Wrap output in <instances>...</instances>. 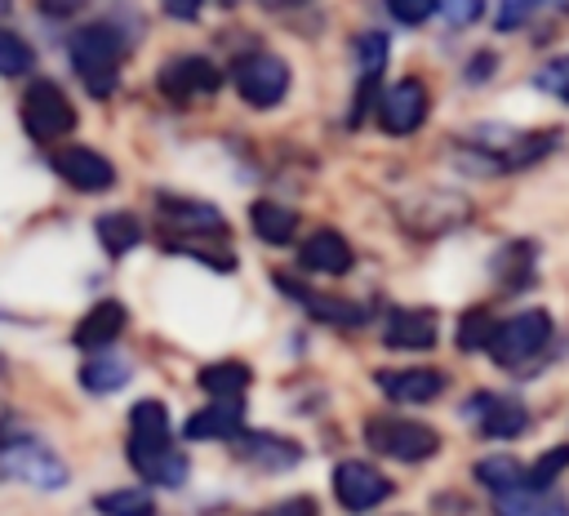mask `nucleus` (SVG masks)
I'll use <instances>...</instances> for the list:
<instances>
[{
  "label": "nucleus",
  "instance_id": "obj_15",
  "mask_svg": "<svg viewBox=\"0 0 569 516\" xmlns=\"http://www.w3.org/2000/svg\"><path fill=\"white\" fill-rule=\"evenodd\" d=\"M53 169H58V178L62 182H71L76 191H107L111 182H116V165L102 156V151H93V147H58L53 151Z\"/></svg>",
  "mask_w": 569,
  "mask_h": 516
},
{
  "label": "nucleus",
  "instance_id": "obj_25",
  "mask_svg": "<svg viewBox=\"0 0 569 516\" xmlns=\"http://www.w3.org/2000/svg\"><path fill=\"white\" fill-rule=\"evenodd\" d=\"M196 383H200L213 400H240V396L249 391L253 374H249V365H240V360H218V365H204Z\"/></svg>",
  "mask_w": 569,
  "mask_h": 516
},
{
  "label": "nucleus",
  "instance_id": "obj_30",
  "mask_svg": "<svg viewBox=\"0 0 569 516\" xmlns=\"http://www.w3.org/2000/svg\"><path fill=\"white\" fill-rule=\"evenodd\" d=\"M93 507L102 516H156V503L142 489H107L93 498Z\"/></svg>",
  "mask_w": 569,
  "mask_h": 516
},
{
  "label": "nucleus",
  "instance_id": "obj_10",
  "mask_svg": "<svg viewBox=\"0 0 569 516\" xmlns=\"http://www.w3.org/2000/svg\"><path fill=\"white\" fill-rule=\"evenodd\" d=\"M427 111H431L427 85L413 80V76H405V80H396L391 89H382V93H378V107H373L382 133H391V138H409V133H418L422 120H427Z\"/></svg>",
  "mask_w": 569,
  "mask_h": 516
},
{
  "label": "nucleus",
  "instance_id": "obj_18",
  "mask_svg": "<svg viewBox=\"0 0 569 516\" xmlns=\"http://www.w3.org/2000/svg\"><path fill=\"white\" fill-rule=\"evenodd\" d=\"M298 262H302V271H316V276H347L351 262H356V254H351V245H347L342 231L316 227V231L298 245Z\"/></svg>",
  "mask_w": 569,
  "mask_h": 516
},
{
  "label": "nucleus",
  "instance_id": "obj_32",
  "mask_svg": "<svg viewBox=\"0 0 569 516\" xmlns=\"http://www.w3.org/2000/svg\"><path fill=\"white\" fill-rule=\"evenodd\" d=\"M560 472H569V445H551L529 463V489H551L560 480Z\"/></svg>",
  "mask_w": 569,
  "mask_h": 516
},
{
  "label": "nucleus",
  "instance_id": "obj_5",
  "mask_svg": "<svg viewBox=\"0 0 569 516\" xmlns=\"http://www.w3.org/2000/svg\"><path fill=\"white\" fill-rule=\"evenodd\" d=\"M365 445L382 458H396V463H427L440 454V431L418 423V418L373 414V418H365Z\"/></svg>",
  "mask_w": 569,
  "mask_h": 516
},
{
  "label": "nucleus",
  "instance_id": "obj_28",
  "mask_svg": "<svg viewBox=\"0 0 569 516\" xmlns=\"http://www.w3.org/2000/svg\"><path fill=\"white\" fill-rule=\"evenodd\" d=\"M551 9H569V0H498L493 27L498 31H520V27H529L533 18H542Z\"/></svg>",
  "mask_w": 569,
  "mask_h": 516
},
{
  "label": "nucleus",
  "instance_id": "obj_2",
  "mask_svg": "<svg viewBox=\"0 0 569 516\" xmlns=\"http://www.w3.org/2000/svg\"><path fill=\"white\" fill-rule=\"evenodd\" d=\"M169 409L164 400L147 396L129 409V463L133 472H142L151 485H164V489H178L187 480V458L173 449L169 440Z\"/></svg>",
  "mask_w": 569,
  "mask_h": 516
},
{
  "label": "nucleus",
  "instance_id": "obj_23",
  "mask_svg": "<svg viewBox=\"0 0 569 516\" xmlns=\"http://www.w3.org/2000/svg\"><path fill=\"white\" fill-rule=\"evenodd\" d=\"M471 476H476L493 498L516 494V489H529V463H520V458H511V454H489V458H480V463L471 467Z\"/></svg>",
  "mask_w": 569,
  "mask_h": 516
},
{
  "label": "nucleus",
  "instance_id": "obj_33",
  "mask_svg": "<svg viewBox=\"0 0 569 516\" xmlns=\"http://www.w3.org/2000/svg\"><path fill=\"white\" fill-rule=\"evenodd\" d=\"M533 89H538V93H551L556 102L569 107V53L547 58V62L533 71Z\"/></svg>",
  "mask_w": 569,
  "mask_h": 516
},
{
  "label": "nucleus",
  "instance_id": "obj_7",
  "mask_svg": "<svg viewBox=\"0 0 569 516\" xmlns=\"http://www.w3.org/2000/svg\"><path fill=\"white\" fill-rule=\"evenodd\" d=\"M18 111H22V129L36 142H58V138H67L76 129V107L53 80H31Z\"/></svg>",
  "mask_w": 569,
  "mask_h": 516
},
{
  "label": "nucleus",
  "instance_id": "obj_9",
  "mask_svg": "<svg viewBox=\"0 0 569 516\" xmlns=\"http://www.w3.org/2000/svg\"><path fill=\"white\" fill-rule=\"evenodd\" d=\"M231 80H236V93L249 102V107H276L284 93H289V62L276 58V53H244L236 67H231Z\"/></svg>",
  "mask_w": 569,
  "mask_h": 516
},
{
  "label": "nucleus",
  "instance_id": "obj_34",
  "mask_svg": "<svg viewBox=\"0 0 569 516\" xmlns=\"http://www.w3.org/2000/svg\"><path fill=\"white\" fill-rule=\"evenodd\" d=\"M356 58H360V80H378L387 67V36L382 31L356 36Z\"/></svg>",
  "mask_w": 569,
  "mask_h": 516
},
{
  "label": "nucleus",
  "instance_id": "obj_11",
  "mask_svg": "<svg viewBox=\"0 0 569 516\" xmlns=\"http://www.w3.org/2000/svg\"><path fill=\"white\" fill-rule=\"evenodd\" d=\"M391 489H396L391 476H382L373 463L347 458V463L333 467V498H338V507H347V512H369V507L387 503Z\"/></svg>",
  "mask_w": 569,
  "mask_h": 516
},
{
  "label": "nucleus",
  "instance_id": "obj_4",
  "mask_svg": "<svg viewBox=\"0 0 569 516\" xmlns=\"http://www.w3.org/2000/svg\"><path fill=\"white\" fill-rule=\"evenodd\" d=\"M71 67L76 76L84 80V89L93 98H107L116 93V80H120V62H124V40L111 22H84L76 36H71Z\"/></svg>",
  "mask_w": 569,
  "mask_h": 516
},
{
  "label": "nucleus",
  "instance_id": "obj_22",
  "mask_svg": "<svg viewBox=\"0 0 569 516\" xmlns=\"http://www.w3.org/2000/svg\"><path fill=\"white\" fill-rule=\"evenodd\" d=\"M240 454L249 463L267 467V472H284V467H293L302 458V445H293V440H284L276 431H240Z\"/></svg>",
  "mask_w": 569,
  "mask_h": 516
},
{
  "label": "nucleus",
  "instance_id": "obj_39",
  "mask_svg": "<svg viewBox=\"0 0 569 516\" xmlns=\"http://www.w3.org/2000/svg\"><path fill=\"white\" fill-rule=\"evenodd\" d=\"M258 516H320V507H316V498H307V494H298V498H284V503H271L267 512H258Z\"/></svg>",
  "mask_w": 569,
  "mask_h": 516
},
{
  "label": "nucleus",
  "instance_id": "obj_35",
  "mask_svg": "<svg viewBox=\"0 0 569 516\" xmlns=\"http://www.w3.org/2000/svg\"><path fill=\"white\" fill-rule=\"evenodd\" d=\"M31 71V44L18 31L0 27V76H27Z\"/></svg>",
  "mask_w": 569,
  "mask_h": 516
},
{
  "label": "nucleus",
  "instance_id": "obj_19",
  "mask_svg": "<svg viewBox=\"0 0 569 516\" xmlns=\"http://www.w3.org/2000/svg\"><path fill=\"white\" fill-rule=\"evenodd\" d=\"M493 280L502 294H520L538 280V245L533 240H507L493 254Z\"/></svg>",
  "mask_w": 569,
  "mask_h": 516
},
{
  "label": "nucleus",
  "instance_id": "obj_17",
  "mask_svg": "<svg viewBox=\"0 0 569 516\" xmlns=\"http://www.w3.org/2000/svg\"><path fill=\"white\" fill-rule=\"evenodd\" d=\"M156 205H160L164 222L178 227V236H204V240H209V236H227V218H222V209H213V205H204V200H187V196H169V191H160Z\"/></svg>",
  "mask_w": 569,
  "mask_h": 516
},
{
  "label": "nucleus",
  "instance_id": "obj_12",
  "mask_svg": "<svg viewBox=\"0 0 569 516\" xmlns=\"http://www.w3.org/2000/svg\"><path fill=\"white\" fill-rule=\"evenodd\" d=\"M276 285H280L298 307H307V316L320 320V325L356 329V325L369 320V307H365V302H351V298H338V294H316V289H307V285L293 280V276H276Z\"/></svg>",
  "mask_w": 569,
  "mask_h": 516
},
{
  "label": "nucleus",
  "instance_id": "obj_13",
  "mask_svg": "<svg viewBox=\"0 0 569 516\" xmlns=\"http://www.w3.org/2000/svg\"><path fill=\"white\" fill-rule=\"evenodd\" d=\"M382 343L391 351H431L440 343V316L431 307H391L382 320Z\"/></svg>",
  "mask_w": 569,
  "mask_h": 516
},
{
  "label": "nucleus",
  "instance_id": "obj_36",
  "mask_svg": "<svg viewBox=\"0 0 569 516\" xmlns=\"http://www.w3.org/2000/svg\"><path fill=\"white\" fill-rule=\"evenodd\" d=\"M382 4H387L391 18L405 22V27H422L431 13H440V0H382Z\"/></svg>",
  "mask_w": 569,
  "mask_h": 516
},
{
  "label": "nucleus",
  "instance_id": "obj_16",
  "mask_svg": "<svg viewBox=\"0 0 569 516\" xmlns=\"http://www.w3.org/2000/svg\"><path fill=\"white\" fill-rule=\"evenodd\" d=\"M218 85H222V71L200 53H187L160 67V89L178 102H187L191 93H218Z\"/></svg>",
  "mask_w": 569,
  "mask_h": 516
},
{
  "label": "nucleus",
  "instance_id": "obj_8",
  "mask_svg": "<svg viewBox=\"0 0 569 516\" xmlns=\"http://www.w3.org/2000/svg\"><path fill=\"white\" fill-rule=\"evenodd\" d=\"M0 467L9 476H22L27 485H40V489L67 485V463L49 445H40L36 436H0Z\"/></svg>",
  "mask_w": 569,
  "mask_h": 516
},
{
  "label": "nucleus",
  "instance_id": "obj_24",
  "mask_svg": "<svg viewBox=\"0 0 569 516\" xmlns=\"http://www.w3.org/2000/svg\"><path fill=\"white\" fill-rule=\"evenodd\" d=\"M493 516H569V498L551 489H516L493 498Z\"/></svg>",
  "mask_w": 569,
  "mask_h": 516
},
{
  "label": "nucleus",
  "instance_id": "obj_3",
  "mask_svg": "<svg viewBox=\"0 0 569 516\" xmlns=\"http://www.w3.org/2000/svg\"><path fill=\"white\" fill-rule=\"evenodd\" d=\"M551 343H556V316L547 307H525V311L498 320L485 356L507 374H525L551 351Z\"/></svg>",
  "mask_w": 569,
  "mask_h": 516
},
{
  "label": "nucleus",
  "instance_id": "obj_6",
  "mask_svg": "<svg viewBox=\"0 0 569 516\" xmlns=\"http://www.w3.org/2000/svg\"><path fill=\"white\" fill-rule=\"evenodd\" d=\"M462 414H467V423L476 427L480 440H520L533 427L529 405L507 396V391H471Z\"/></svg>",
  "mask_w": 569,
  "mask_h": 516
},
{
  "label": "nucleus",
  "instance_id": "obj_26",
  "mask_svg": "<svg viewBox=\"0 0 569 516\" xmlns=\"http://www.w3.org/2000/svg\"><path fill=\"white\" fill-rule=\"evenodd\" d=\"M129 360L124 356H89L84 365H80V383H84V391H93V396H107V391H120L124 383H129Z\"/></svg>",
  "mask_w": 569,
  "mask_h": 516
},
{
  "label": "nucleus",
  "instance_id": "obj_40",
  "mask_svg": "<svg viewBox=\"0 0 569 516\" xmlns=\"http://www.w3.org/2000/svg\"><path fill=\"white\" fill-rule=\"evenodd\" d=\"M160 9H164L169 18H178V22H191V18L204 9V0H160Z\"/></svg>",
  "mask_w": 569,
  "mask_h": 516
},
{
  "label": "nucleus",
  "instance_id": "obj_21",
  "mask_svg": "<svg viewBox=\"0 0 569 516\" xmlns=\"http://www.w3.org/2000/svg\"><path fill=\"white\" fill-rule=\"evenodd\" d=\"M240 400H209L204 409H196L187 423H182V436L187 440H236L240 436Z\"/></svg>",
  "mask_w": 569,
  "mask_h": 516
},
{
  "label": "nucleus",
  "instance_id": "obj_14",
  "mask_svg": "<svg viewBox=\"0 0 569 516\" xmlns=\"http://www.w3.org/2000/svg\"><path fill=\"white\" fill-rule=\"evenodd\" d=\"M378 391L391 400V405H431L440 400V391L449 387V378L431 365H405V369H382L378 378Z\"/></svg>",
  "mask_w": 569,
  "mask_h": 516
},
{
  "label": "nucleus",
  "instance_id": "obj_38",
  "mask_svg": "<svg viewBox=\"0 0 569 516\" xmlns=\"http://www.w3.org/2000/svg\"><path fill=\"white\" fill-rule=\"evenodd\" d=\"M493 71H498V53H493V49H485V53H471V62H467L462 80H467V85H485Z\"/></svg>",
  "mask_w": 569,
  "mask_h": 516
},
{
  "label": "nucleus",
  "instance_id": "obj_20",
  "mask_svg": "<svg viewBox=\"0 0 569 516\" xmlns=\"http://www.w3.org/2000/svg\"><path fill=\"white\" fill-rule=\"evenodd\" d=\"M120 334H124V307H120L116 298H102V302H93V307L80 316L71 343L84 347V351H107Z\"/></svg>",
  "mask_w": 569,
  "mask_h": 516
},
{
  "label": "nucleus",
  "instance_id": "obj_41",
  "mask_svg": "<svg viewBox=\"0 0 569 516\" xmlns=\"http://www.w3.org/2000/svg\"><path fill=\"white\" fill-rule=\"evenodd\" d=\"M262 4H271V9H284V4H302V0H262Z\"/></svg>",
  "mask_w": 569,
  "mask_h": 516
},
{
  "label": "nucleus",
  "instance_id": "obj_27",
  "mask_svg": "<svg viewBox=\"0 0 569 516\" xmlns=\"http://www.w3.org/2000/svg\"><path fill=\"white\" fill-rule=\"evenodd\" d=\"M249 222H253V231H258L267 245H289L293 231H298V214L284 209V205H276V200H258V205L249 209Z\"/></svg>",
  "mask_w": 569,
  "mask_h": 516
},
{
  "label": "nucleus",
  "instance_id": "obj_31",
  "mask_svg": "<svg viewBox=\"0 0 569 516\" xmlns=\"http://www.w3.org/2000/svg\"><path fill=\"white\" fill-rule=\"evenodd\" d=\"M493 329H498V320L485 311V307H471L462 320H458V347L462 351H489V338H493Z\"/></svg>",
  "mask_w": 569,
  "mask_h": 516
},
{
  "label": "nucleus",
  "instance_id": "obj_29",
  "mask_svg": "<svg viewBox=\"0 0 569 516\" xmlns=\"http://www.w3.org/2000/svg\"><path fill=\"white\" fill-rule=\"evenodd\" d=\"M98 240L107 245V254H129L138 240H142V222L133 214H102L98 218Z\"/></svg>",
  "mask_w": 569,
  "mask_h": 516
},
{
  "label": "nucleus",
  "instance_id": "obj_37",
  "mask_svg": "<svg viewBox=\"0 0 569 516\" xmlns=\"http://www.w3.org/2000/svg\"><path fill=\"white\" fill-rule=\"evenodd\" d=\"M485 9H489V0H440V18L449 27H471L485 18Z\"/></svg>",
  "mask_w": 569,
  "mask_h": 516
},
{
  "label": "nucleus",
  "instance_id": "obj_1",
  "mask_svg": "<svg viewBox=\"0 0 569 516\" xmlns=\"http://www.w3.org/2000/svg\"><path fill=\"white\" fill-rule=\"evenodd\" d=\"M556 147H560V129H525V133L480 129V133L453 142V156L462 169L493 178V173H520V169L547 160Z\"/></svg>",
  "mask_w": 569,
  "mask_h": 516
}]
</instances>
